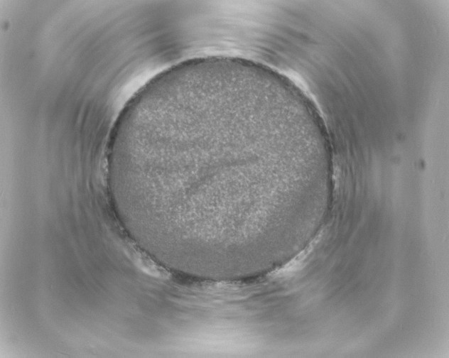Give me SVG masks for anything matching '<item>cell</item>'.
I'll list each match as a JSON object with an SVG mask.
<instances>
[{
	"instance_id": "cell-1",
	"label": "cell",
	"mask_w": 449,
	"mask_h": 358,
	"mask_svg": "<svg viewBox=\"0 0 449 358\" xmlns=\"http://www.w3.org/2000/svg\"><path fill=\"white\" fill-rule=\"evenodd\" d=\"M150 152L176 156L199 195L243 196L265 212L285 185L283 166L264 134L215 121L184 128ZM176 159V160H177Z\"/></svg>"
}]
</instances>
